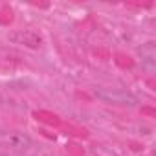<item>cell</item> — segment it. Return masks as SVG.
<instances>
[{
  "label": "cell",
  "instance_id": "obj_4",
  "mask_svg": "<svg viewBox=\"0 0 156 156\" xmlns=\"http://www.w3.org/2000/svg\"><path fill=\"white\" fill-rule=\"evenodd\" d=\"M138 55H140L141 66L149 72H154V68H156V46H154V42H145L138 50Z\"/></svg>",
  "mask_w": 156,
  "mask_h": 156
},
{
  "label": "cell",
  "instance_id": "obj_3",
  "mask_svg": "<svg viewBox=\"0 0 156 156\" xmlns=\"http://www.w3.org/2000/svg\"><path fill=\"white\" fill-rule=\"evenodd\" d=\"M8 39L11 42H15V44L26 46V48H31V50H37L42 44V37L37 31H33V30H17V31L9 33Z\"/></svg>",
  "mask_w": 156,
  "mask_h": 156
},
{
  "label": "cell",
  "instance_id": "obj_1",
  "mask_svg": "<svg viewBox=\"0 0 156 156\" xmlns=\"http://www.w3.org/2000/svg\"><path fill=\"white\" fill-rule=\"evenodd\" d=\"M94 94L98 99H101L103 103L108 105H118V107H134L138 103V99L121 88H110V87H98L94 88Z\"/></svg>",
  "mask_w": 156,
  "mask_h": 156
},
{
  "label": "cell",
  "instance_id": "obj_2",
  "mask_svg": "<svg viewBox=\"0 0 156 156\" xmlns=\"http://www.w3.org/2000/svg\"><path fill=\"white\" fill-rule=\"evenodd\" d=\"M31 138L26 132L11 130V129H0V147L11 151V152H26L31 147Z\"/></svg>",
  "mask_w": 156,
  "mask_h": 156
},
{
  "label": "cell",
  "instance_id": "obj_5",
  "mask_svg": "<svg viewBox=\"0 0 156 156\" xmlns=\"http://www.w3.org/2000/svg\"><path fill=\"white\" fill-rule=\"evenodd\" d=\"M0 156H8V154H0Z\"/></svg>",
  "mask_w": 156,
  "mask_h": 156
}]
</instances>
